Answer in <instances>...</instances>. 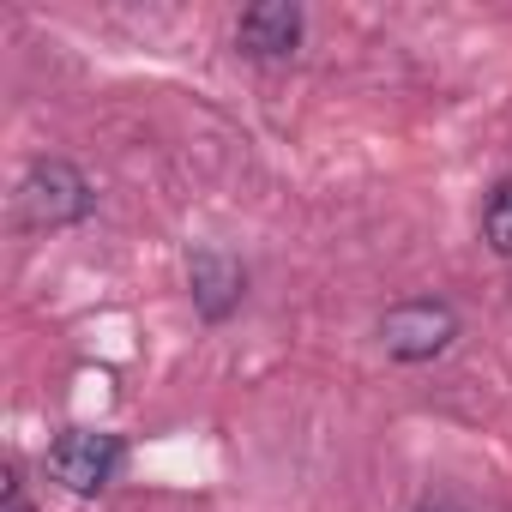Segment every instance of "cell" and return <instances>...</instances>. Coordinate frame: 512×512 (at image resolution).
<instances>
[{"label":"cell","instance_id":"cell-1","mask_svg":"<svg viewBox=\"0 0 512 512\" xmlns=\"http://www.w3.org/2000/svg\"><path fill=\"white\" fill-rule=\"evenodd\" d=\"M91 211H97V193H91L79 163L43 157V163L25 169V181H19V223L25 229H73Z\"/></svg>","mask_w":512,"mask_h":512},{"label":"cell","instance_id":"cell-2","mask_svg":"<svg viewBox=\"0 0 512 512\" xmlns=\"http://www.w3.org/2000/svg\"><path fill=\"white\" fill-rule=\"evenodd\" d=\"M452 338H458V314H452L446 302H434V296L398 302V308H386V320H380V350H386L392 362H410V368L446 356Z\"/></svg>","mask_w":512,"mask_h":512},{"label":"cell","instance_id":"cell-3","mask_svg":"<svg viewBox=\"0 0 512 512\" xmlns=\"http://www.w3.org/2000/svg\"><path fill=\"white\" fill-rule=\"evenodd\" d=\"M115 470H121V440L103 428H67L49 446V476L67 494H103L115 482Z\"/></svg>","mask_w":512,"mask_h":512},{"label":"cell","instance_id":"cell-4","mask_svg":"<svg viewBox=\"0 0 512 512\" xmlns=\"http://www.w3.org/2000/svg\"><path fill=\"white\" fill-rule=\"evenodd\" d=\"M235 49L247 61H290L302 49V7L296 0H260L235 19Z\"/></svg>","mask_w":512,"mask_h":512},{"label":"cell","instance_id":"cell-5","mask_svg":"<svg viewBox=\"0 0 512 512\" xmlns=\"http://www.w3.org/2000/svg\"><path fill=\"white\" fill-rule=\"evenodd\" d=\"M187 290H193L199 320L223 326V320L241 308V296H247V272H241L235 253H223V247H199L193 260H187Z\"/></svg>","mask_w":512,"mask_h":512},{"label":"cell","instance_id":"cell-6","mask_svg":"<svg viewBox=\"0 0 512 512\" xmlns=\"http://www.w3.org/2000/svg\"><path fill=\"white\" fill-rule=\"evenodd\" d=\"M482 241L500 253V260H512V175L488 193V205H482Z\"/></svg>","mask_w":512,"mask_h":512},{"label":"cell","instance_id":"cell-7","mask_svg":"<svg viewBox=\"0 0 512 512\" xmlns=\"http://www.w3.org/2000/svg\"><path fill=\"white\" fill-rule=\"evenodd\" d=\"M7 512H37V506H31V500H25V488H19V482H13V476H7Z\"/></svg>","mask_w":512,"mask_h":512},{"label":"cell","instance_id":"cell-8","mask_svg":"<svg viewBox=\"0 0 512 512\" xmlns=\"http://www.w3.org/2000/svg\"><path fill=\"white\" fill-rule=\"evenodd\" d=\"M422 512H440V506H422Z\"/></svg>","mask_w":512,"mask_h":512}]
</instances>
